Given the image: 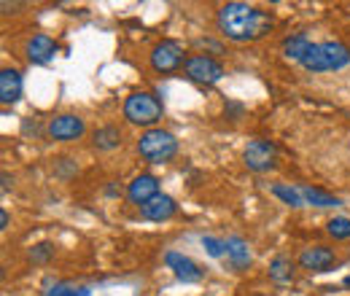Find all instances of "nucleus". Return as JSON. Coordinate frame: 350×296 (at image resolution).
Masks as SVG:
<instances>
[{
    "label": "nucleus",
    "mask_w": 350,
    "mask_h": 296,
    "mask_svg": "<svg viewBox=\"0 0 350 296\" xmlns=\"http://www.w3.org/2000/svg\"><path fill=\"white\" fill-rule=\"evenodd\" d=\"M186 59L189 57H183V46L178 41H170V38L159 41L151 49V54H148V62H151V68L157 73H175L178 68L186 65Z\"/></svg>",
    "instance_id": "nucleus-6"
},
{
    "label": "nucleus",
    "mask_w": 350,
    "mask_h": 296,
    "mask_svg": "<svg viewBox=\"0 0 350 296\" xmlns=\"http://www.w3.org/2000/svg\"><path fill=\"white\" fill-rule=\"evenodd\" d=\"M25 54H27V59H30L33 65H46V62L54 59V54H57V43L51 41L49 36H44V33H38V36H33V38L27 41Z\"/></svg>",
    "instance_id": "nucleus-12"
},
{
    "label": "nucleus",
    "mask_w": 350,
    "mask_h": 296,
    "mask_svg": "<svg viewBox=\"0 0 350 296\" xmlns=\"http://www.w3.org/2000/svg\"><path fill=\"white\" fill-rule=\"evenodd\" d=\"M157 194H159V180L154 175H148V172L135 175L130 180V186H127V200H130L132 205H137V208H143Z\"/></svg>",
    "instance_id": "nucleus-10"
},
{
    "label": "nucleus",
    "mask_w": 350,
    "mask_h": 296,
    "mask_svg": "<svg viewBox=\"0 0 350 296\" xmlns=\"http://www.w3.org/2000/svg\"><path fill=\"white\" fill-rule=\"evenodd\" d=\"M334 261H337V256L326 245H312V248H305L299 254V267L307 272H326Z\"/></svg>",
    "instance_id": "nucleus-11"
},
{
    "label": "nucleus",
    "mask_w": 350,
    "mask_h": 296,
    "mask_svg": "<svg viewBox=\"0 0 350 296\" xmlns=\"http://www.w3.org/2000/svg\"><path fill=\"white\" fill-rule=\"evenodd\" d=\"M46 132L57 143H70V140H79L84 135V122L79 116H73V113H62V116H54L49 122Z\"/></svg>",
    "instance_id": "nucleus-8"
},
{
    "label": "nucleus",
    "mask_w": 350,
    "mask_h": 296,
    "mask_svg": "<svg viewBox=\"0 0 350 296\" xmlns=\"http://www.w3.org/2000/svg\"><path fill=\"white\" fill-rule=\"evenodd\" d=\"M202 245H205L208 256H213V258L226 256V243H224V240H216V237H202Z\"/></svg>",
    "instance_id": "nucleus-24"
},
{
    "label": "nucleus",
    "mask_w": 350,
    "mask_h": 296,
    "mask_svg": "<svg viewBox=\"0 0 350 296\" xmlns=\"http://www.w3.org/2000/svg\"><path fill=\"white\" fill-rule=\"evenodd\" d=\"M22 97V76L14 68H3L0 70V103L3 105H14Z\"/></svg>",
    "instance_id": "nucleus-14"
},
{
    "label": "nucleus",
    "mask_w": 350,
    "mask_h": 296,
    "mask_svg": "<svg viewBox=\"0 0 350 296\" xmlns=\"http://www.w3.org/2000/svg\"><path fill=\"white\" fill-rule=\"evenodd\" d=\"M312 43L307 38L305 33H297V36H288V38H283V54L288 57V59H297V62H302L307 54V49H310Z\"/></svg>",
    "instance_id": "nucleus-18"
},
{
    "label": "nucleus",
    "mask_w": 350,
    "mask_h": 296,
    "mask_svg": "<svg viewBox=\"0 0 350 296\" xmlns=\"http://www.w3.org/2000/svg\"><path fill=\"white\" fill-rule=\"evenodd\" d=\"M11 183H14V180H11V175H8V172H3V191H8V189H11Z\"/></svg>",
    "instance_id": "nucleus-25"
},
{
    "label": "nucleus",
    "mask_w": 350,
    "mask_h": 296,
    "mask_svg": "<svg viewBox=\"0 0 350 296\" xmlns=\"http://www.w3.org/2000/svg\"><path fill=\"white\" fill-rule=\"evenodd\" d=\"M243 162H245V167L251 170V172H269L278 165V148H275V143H269L264 137H256V140H251L245 146Z\"/></svg>",
    "instance_id": "nucleus-7"
},
{
    "label": "nucleus",
    "mask_w": 350,
    "mask_h": 296,
    "mask_svg": "<svg viewBox=\"0 0 350 296\" xmlns=\"http://www.w3.org/2000/svg\"><path fill=\"white\" fill-rule=\"evenodd\" d=\"M272 16L248 3H224L216 11V27L224 38L234 43H251L272 30Z\"/></svg>",
    "instance_id": "nucleus-1"
},
{
    "label": "nucleus",
    "mask_w": 350,
    "mask_h": 296,
    "mask_svg": "<svg viewBox=\"0 0 350 296\" xmlns=\"http://www.w3.org/2000/svg\"><path fill=\"white\" fill-rule=\"evenodd\" d=\"M137 154L151 162V165H162V162H170L175 154H178V140H175L173 132L167 129H146L137 140Z\"/></svg>",
    "instance_id": "nucleus-4"
},
{
    "label": "nucleus",
    "mask_w": 350,
    "mask_h": 296,
    "mask_svg": "<svg viewBox=\"0 0 350 296\" xmlns=\"http://www.w3.org/2000/svg\"><path fill=\"white\" fill-rule=\"evenodd\" d=\"M350 65V49L340 41H323V43H312L307 49L305 59H302V68L312 70V73H326V70H340Z\"/></svg>",
    "instance_id": "nucleus-2"
},
{
    "label": "nucleus",
    "mask_w": 350,
    "mask_h": 296,
    "mask_svg": "<svg viewBox=\"0 0 350 296\" xmlns=\"http://www.w3.org/2000/svg\"><path fill=\"white\" fill-rule=\"evenodd\" d=\"M46 296H92L87 286H70V283H54Z\"/></svg>",
    "instance_id": "nucleus-22"
},
{
    "label": "nucleus",
    "mask_w": 350,
    "mask_h": 296,
    "mask_svg": "<svg viewBox=\"0 0 350 296\" xmlns=\"http://www.w3.org/2000/svg\"><path fill=\"white\" fill-rule=\"evenodd\" d=\"M294 278V261L288 256H275L269 261V280L272 283H288Z\"/></svg>",
    "instance_id": "nucleus-19"
},
{
    "label": "nucleus",
    "mask_w": 350,
    "mask_h": 296,
    "mask_svg": "<svg viewBox=\"0 0 350 296\" xmlns=\"http://www.w3.org/2000/svg\"><path fill=\"white\" fill-rule=\"evenodd\" d=\"M345 286H348V288H350V275H348V278H345Z\"/></svg>",
    "instance_id": "nucleus-27"
},
{
    "label": "nucleus",
    "mask_w": 350,
    "mask_h": 296,
    "mask_svg": "<svg viewBox=\"0 0 350 296\" xmlns=\"http://www.w3.org/2000/svg\"><path fill=\"white\" fill-rule=\"evenodd\" d=\"M183 73H186V79L194 81V84L213 86L224 79V65H221L219 59L208 57V54H191V57L186 59V65H183Z\"/></svg>",
    "instance_id": "nucleus-5"
},
{
    "label": "nucleus",
    "mask_w": 350,
    "mask_h": 296,
    "mask_svg": "<svg viewBox=\"0 0 350 296\" xmlns=\"http://www.w3.org/2000/svg\"><path fill=\"white\" fill-rule=\"evenodd\" d=\"M27 256H30L33 264H49L51 256H54V245H51V243H38V245L30 248V254Z\"/></svg>",
    "instance_id": "nucleus-23"
},
{
    "label": "nucleus",
    "mask_w": 350,
    "mask_h": 296,
    "mask_svg": "<svg viewBox=\"0 0 350 296\" xmlns=\"http://www.w3.org/2000/svg\"><path fill=\"white\" fill-rule=\"evenodd\" d=\"M140 213L148 221H167V218H173L175 213H178V205H175V200L170 194H157L154 200H148L140 208Z\"/></svg>",
    "instance_id": "nucleus-13"
},
{
    "label": "nucleus",
    "mask_w": 350,
    "mask_h": 296,
    "mask_svg": "<svg viewBox=\"0 0 350 296\" xmlns=\"http://www.w3.org/2000/svg\"><path fill=\"white\" fill-rule=\"evenodd\" d=\"M254 296H264V294H254Z\"/></svg>",
    "instance_id": "nucleus-28"
},
{
    "label": "nucleus",
    "mask_w": 350,
    "mask_h": 296,
    "mask_svg": "<svg viewBox=\"0 0 350 296\" xmlns=\"http://www.w3.org/2000/svg\"><path fill=\"white\" fill-rule=\"evenodd\" d=\"M326 232L334 237V240H350V218L345 215H337L326 224Z\"/></svg>",
    "instance_id": "nucleus-21"
},
{
    "label": "nucleus",
    "mask_w": 350,
    "mask_h": 296,
    "mask_svg": "<svg viewBox=\"0 0 350 296\" xmlns=\"http://www.w3.org/2000/svg\"><path fill=\"white\" fill-rule=\"evenodd\" d=\"M302 191V200L307 205H315V208H340V200L323 189H315V186H299Z\"/></svg>",
    "instance_id": "nucleus-17"
},
{
    "label": "nucleus",
    "mask_w": 350,
    "mask_h": 296,
    "mask_svg": "<svg viewBox=\"0 0 350 296\" xmlns=\"http://www.w3.org/2000/svg\"><path fill=\"white\" fill-rule=\"evenodd\" d=\"M0 229H8V213L0 211Z\"/></svg>",
    "instance_id": "nucleus-26"
},
{
    "label": "nucleus",
    "mask_w": 350,
    "mask_h": 296,
    "mask_svg": "<svg viewBox=\"0 0 350 296\" xmlns=\"http://www.w3.org/2000/svg\"><path fill=\"white\" fill-rule=\"evenodd\" d=\"M224 243H226V258H229L234 272H243V269L251 267V248H248V243L243 237H229Z\"/></svg>",
    "instance_id": "nucleus-15"
},
{
    "label": "nucleus",
    "mask_w": 350,
    "mask_h": 296,
    "mask_svg": "<svg viewBox=\"0 0 350 296\" xmlns=\"http://www.w3.org/2000/svg\"><path fill=\"white\" fill-rule=\"evenodd\" d=\"M272 194H275L283 205H288V208H302V205H305L302 191L294 189V186H288V183H272Z\"/></svg>",
    "instance_id": "nucleus-20"
},
{
    "label": "nucleus",
    "mask_w": 350,
    "mask_h": 296,
    "mask_svg": "<svg viewBox=\"0 0 350 296\" xmlns=\"http://www.w3.org/2000/svg\"><path fill=\"white\" fill-rule=\"evenodd\" d=\"M92 146L97 151H113V148L122 146V132H119V127H113V124H105V127L94 129Z\"/></svg>",
    "instance_id": "nucleus-16"
},
{
    "label": "nucleus",
    "mask_w": 350,
    "mask_h": 296,
    "mask_svg": "<svg viewBox=\"0 0 350 296\" xmlns=\"http://www.w3.org/2000/svg\"><path fill=\"white\" fill-rule=\"evenodd\" d=\"M162 113H165V105L151 92H132L124 100V119L135 127L154 129V124L162 119Z\"/></svg>",
    "instance_id": "nucleus-3"
},
{
    "label": "nucleus",
    "mask_w": 350,
    "mask_h": 296,
    "mask_svg": "<svg viewBox=\"0 0 350 296\" xmlns=\"http://www.w3.org/2000/svg\"><path fill=\"white\" fill-rule=\"evenodd\" d=\"M165 264L173 269L175 278L183 280V283H200V280L205 278V269H202L194 258L178 254V251H167V254H165Z\"/></svg>",
    "instance_id": "nucleus-9"
}]
</instances>
